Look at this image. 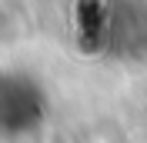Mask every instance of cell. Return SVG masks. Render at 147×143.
I'll use <instances>...</instances> for the list:
<instances>
[{
  "label": "cell",
  "mask_w": 147,
  "mask_h": 143,
  "mask_svg": "<svg viewBox=\"0 0 147 143\" xmlns=\"http://www.w3.org/2000/svg\"><path fill=\"white\" fill-rule=\"evenodd\" d=\"M44 120V93L27 73H0V136L34 133Z\"/></svg>",
  "instance_id": "obj_2"
},
{
  "label": "cell",
  "mask_w": 147,
  "mask_h": 143,
  "mask_svg": "<svg viewBox=\"0 0 147 143\" xmlns=\"http://www.w3.org/2000/svg\"><path fill=\"white\" fill-rule=\"evenodd\" d=\"M77 27L107 53H134L147 47V10L134 0H87Z\"/></svg>",
  "instance_id": "obj_1"
}]
</instances>
